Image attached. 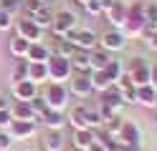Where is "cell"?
<instances>
[{
  "instance_id": "cell-1",
  "label": "cell",
  "mask_w": 157,
  "mask_h": 151,
  "mask_svg": "<svg viewBox=\"0 0 157 151\" xmlns=\"http://www.w3.org/2000/svg\"><path fill=\"white\" fill-rule=\"evenodd\" d=\"M43 98H46V103H48V108H51V111H63L66 103H68V91H66L63 83L53 81V83H48V86H46Z\"/></svg>"
},
{
  "instance_id": "cell-2",
  "label": "cell",
  "mask_w": 157,
  "mask_h": 151,
  "mask_svg": "<svg viewBox=\"0 0 157 151\" xmlns=\"http://www.w3.org/2000/svg\"><path fill=\"white\" fill-rule=\"evenodd\" d=\"M71 58H58V56H51L48 58V78L53 81H66L68 76H71Z\"/></svg>"
},
{
  "instance_id": "cell-3",
  "label": "cell",
  "mask_w": 157,
  "mask_h": 151,
  "mask_svg": "<svg viewBox=\"0 0 157 151\" xmlns=\"http://www.w3.org/2000/svg\"><path fill=\"white\" fill-rule=\"evenodd\" d=\"M127 30L129 33H142L144 28V3H134L129 10H127Z\"/></svg>"
},
{
  "instance_id": "cell-4",
  "label": "cell",
  "mask_w": 157,
  "mask_h": 151,
  "mask_svg": "<svg viewBox=\"0 0 157 151\" xmlns=\"http://www.w3.org/2000/svg\"><path fill=\"white\" fill-rule=\"evenodd\" d=\"M66 38L71 40V43L78 48V50H91L96 45V35L94 30H68Z\"/></svg>"
},
{
  "instance_id": "cell-5",
  "label": "cell",
  "mask_w": 157,
  "mask_h": 151,
  "mask_svg": "<svg viewBox=\"0 0 157 151\" xmlns=\"http://www.w3.org/2000/svg\"><path fill=\"white\" fill-rule=\"evenodd\" d=\"M74 25H76V15L71 13V10H61V13H56L53 15V23H51V28H53L56 35H66L68 30H74Z\"/></svg>"
},
{
  "instance_id": "cell-6",
  "label": "cell",
  "mask_w": 157,
  "mask_h": 151,
  "mask_svg": "<svg viewBox=\"0 0 157 151\" xmlns=\"http://www.w3.org/2000/svg\"><path fill=\"white\" fill-rule=\"evenodd\" d=\"M132 70H129V78H132V83L134 86H147L150 83V66L144 63L142 58H132V66H129Z\"/></svg>"
},
{
  "instance_id": "cell-7",
  "label": "cell",
  "mask_w": 157,
  "mask_h": 151,
  "mask_svg": "<svg viewBox=\"0 0 157 151\" xmlns=\"http://www.w3.org/2000/svg\"><path fill=\"white\" fill-rule=\"evenodd\" d=\"M18 35L25 38V40H31V43H41L43 28H38L31 18H25V20H18Z\"/></svg>"
},
{
  "instance_id": "cell-8",
  "label": "cell",
  "mask_w": 157,
  "mask_h": 151,
  "mask_svg": "<svg viewBox=\"0 0 157 151\" xmlns=\"http://www.w3.org/2000/svg\"><path fill=\"white\" fill-rule=\"evenodd\" d=\"M119 141L124 144V149H140V128L132 121H124L119 131Z\"/></svg>"
},
{
  "instance_id": "cell-9",
  "label": "cell",
  "mask_w": 157,
  "mask_h": 151,
  "mask_svg": "<svg viewBox=\"0 0 157 151\" xmlns=\"http://www.w3.org/2000/svg\"><path fill=\"white\" fill-rule=\"evenodd\" d=\"M124 103V96H122V88L119 86H109V88H104L101 91V103L99 106H106V108H119Z\"/></svg>"
},
{
  "instance_id": "cell-10",
  "label": "cell",
  "mask_w": 157,
  "mask_h": 151,
  "mask_svg": "<svg viewBox=\"0 0 157 151\" xmlns=\"http://www.w3.org/2000/svg\"><path fill=\"white\" fill-rule=\"evenodd\" d=\"M124 33H119V30H104L101 35V45L104 50H122L124 48Z\"/></svg>"
},
{
  "instance_id": "cell-11",
  "label": "cell",
  "mask_w": 157,
  "mask_h": 151,
  "mask_svg": "<svg viewBox=\"0 0 157 151\" xmlns=\"http://www.w3.org/2000/svg\"><path fill=\"white\" fill-rule=\"evenodd\" d=\"M10 113H13V121H36L38 118V113L33 111V106L28 101H15Z\"/></svg>"
},
{
  "instance_id": "cell-12",
  "label": "cell",
  "mask_w": 157,
  "mask_h": 151,
  "mask_svg": "<svg viewBox=\"0 0 157 151\" xmlns=\"http://www.w3.org/2000/svg\"><path fill=\"white\" fill-rule=\"evenodd\" d=\"M13 93H15L18 101H31L38 93V88H36V83H33L31 78H25V81H18V83L13 86Z\"/></svg>"
},
{
  "instance_id": "cell-13",
  "label": "cell",
  "mask_w": 157,
  "mask_h": 151,
  "mask_svg": "<svg viewBox=\"0 0 157 151\" xmlns=\"http://www.w3.org/2000/svg\"><path fill=\"white\" fill-rule=\"evenodd\" d=\"M36 134V121H13L10 124V136L13 138H28Z\"/></svg>"
},
{
  "instance_id": "cell-14",
  "label": "cell",
  "mask_w": 157,
  "mask_h": 151,
  "mask_svg": "<svg viewBox=\"0 0 157 151\" xmlns=\"http://www.w3.org/2000/svg\"><path fill=\"white\" fill-rule=\"evenodd\" d=\"M137 103H142V106H157V88L152 83L137 86Z\"/></svg>"
},
{
  "instance_id": "cell-15",
  "label": "cell",
  "mask_w": 157,
  "mask_h": 151,
  "mask_svg": "<svg viewBox=\"0 0 157 151\" xmlns=\"http://www.w3.org/2000/svg\"><path fill=\"white\" fill-rule=\"evenodd\" d=\"M71 91H74L76 96H89L91 91H94V86H91V73H78L76 81H74V86H71Z\"/></svg>"
},
{
  "instance_id": "cell-16",
  "label": "cell",
  "mask_w": 157,
  "mask_h": 151,
  "mask_svg": "<svg viewBox=\"0 0 157 151\" xmlns=\"http://www.w3.org/2000/svg\"><path fill=\"white\" fill-rule=\"evenodd\" d=\"M28 18H31L38 28H48V25L53 23V13H51L46 5H41L38 10H33V13H28Z\"/></svg>"
},
{
  "instance_id": "cell-17",
  "label": "cell",
  "mask_w": 157,
  "mask_h": 151,
  "mask_svg": "<svg viewBox=\"0 0 157 151\" xmlns=\"http://www.w3.org/2000/svg\"><path fill=\"white\" fill-rule=\"evenodd\" d=\"M48 58H51V50L43 43H31V48H28V60L31 63H46Z\"/></svg>"
},
{
  "instance_id": "cell-18",
  "label": "cell",
  "mask_w": 157,
  "mask_h": 151,
  "mask_svg": "<svg viewBox=\"0 0 157 151\" xmlns=\"http://www.w3.org/2000/svg\"><path fill=\"white\" fill-rule=\"evenodd\" d=\"M109 13V20H112V25H124L127 23V8L122 0H114V5L106 10Z\"/></svg>"
},
{
  "instance_id": "cell-19",
  "label": "cell",
  "mask_w": 157,
  "mask_h": 151,
  "mask_svg": "<svg viewBox=\"0 0 157 151\" xmlns=\"http://www.w3.org/2000/svg\"><path fill=\"white\" fill-rule=\"evenodd\" d=\"M109 60H112V56H109V50H94V53L89 56V63H91V70H104L106 66H109Z\"/></svg>"
},
{
  "instance_id": "cell-20",
  "label": "cell",
  "mask_w": 157,
  "mask_h": 151,
  "mask_svg": "<svg viewBox=\"0 0 157 151\" xmlns=\"http://www.w3.org/2000/svg\"><path fill=\"white\" fill-rule=\"evenodd\" d=\"M96 141V134L91 128H76V136H74V144L78 146V149H89L91 144Z\"/></svg>"
},
{
  "instance_id": "cell-21",
  "label": "cell",
  "mask_w": 157,
  "mask_h": 151,
  "mask_svg": "<svg viewBox=\"0 0 157 151\" xmlns=\"http://www.w3.org/2000/svg\"><path fill=\"white\" fill-rule=\"evenodd\" d=\"M46 151H63V134L61 128H51V134L46 136Z\"/></svg>"
},
{
  "instance_id": "cell-22",
  "label": "cell",
  "mask_w": 157,
  "mask_h": 151,
  "mask_svg": "<svg viewBox=\"0 0 157 151\" xmlns=\"http://www.w3.org/2000/svg\"><path fill=\"white\" fill-rule=\"evenodd\" d=\"M71 68H76L78 73H89L91 70V63H89V56L84 53V50H76L71 56Z\"/></svg>"
},
{
  "instance_id": "cell-23",
  "label": "cell",
  "mask_w": 157,
  "mask_h": 151,
  "mask_svg": "<svg viewBox=\"0 0 157 151\" xmlns=\"http://www.w3.org/2000/svg\"><path fill=\"white\" fill-rule=\"evenodd\" d=\"M28 78H31L33 83L48 78V60H46V63H31V68H28Z\"/></svg>"
},
{
  "instance_id": "cell-24",
  "label": "cell",
  "mask_w": 157,
  "mask_h": 151,
  "mask_svg": "<svg viewBox=\"0 0 157 151\" xmlns=\"http://www.w3.org/2000/svg\"><path fill=\"white\" fill-rule=\"evenodd\" d=\"M43 124L48 128H61L63 126V111H51V108H48L43 113Z\"/></svg>"
},
{
  "instance_id": "cell-25",
  "label": "cell",
  "mask_w": 157,
  "mask_h": 151,
  "mask_svg": "<svg viewBox=\"0 0 157 151\" xmlns=\"http://www.w3.org/2000/svg\"><path fill=\"white\" fill-rule=\"evenodd\" d=\"M28 48H31V40H25V38H21V35L10 40V50H13V56H18V58L28 56Z\"/></svg>"
},
{
  "instance_id": "cell-26",
  "label": "cell",
  "mask_w": 157,
  "mask_h": 151,
  "mask_svg": "<svg viewBox=\"0 0 157 151\" xmlns=\"http://www.w3.org/2000/svg\"><path fill=\"white\" fill-rule=\"evenodd\" d=\"M71 124L76 128H89V124H86V106H76L71 111Z\"/></svg>"
},
{
  "instance_id": "cell-27",
  "label": "cell",
  "mask_w": 157,
  "mask_h": 151,
  "mask_svg": "<svg viewBox=\"0 0 157 151\" xmlns=\"http://www.w3.org/2000/svg\"><path fill=\"white\" fill-rule=\"evenodd\" d=\"M28 68H31V60H18L15 68H13V83H18V81H25V78H28Z\"/></svg>"
},
{
  "instance_id": "cell-28",
  "label": "cell",
  "mask_w": 157,
  "mask_h": 151,
  "mask_svg": "<svg viewBox=\"0 0 157 151\" xmlns=\"http://www.w3.org/2000/svg\"><path fill=\"white\" fill-rule=\"evenodd\" d=\"M91 86H94L96 91H104V88H109V86H112V81L106 78L104 70H94V73H91Z\"/></svg>"
},
{
  "instance_id": "cell-29",
  "label": "cell",
  "mask_w": 157,
  "mask_h": 151,
  "mask_svg": "<svg viewBox=\"0 0 157 151\" xmlns=\"http://www.w3.org/2000/svg\"><path fill=\"white\" fill-rule=\"evenodd\" d=\"M76 50H78V48L71 43V40H63V43H58V45H56V53H53V56H58V58H71Z\"/></svg>"
},
{
  "instance_id": "cell-30",
  "label": "cell",
  "mask_w": 157,
  "mask_h": 151,
  "mask_svg": "<svg viewBox=\"0 0 157 151\" xmlns=\"http://www.w3.org/2000/svg\"><path fill=\"white\" fill-rule=\"evenodd\" d=\"M104 73H106V78L114 83V81H119V78H122V66L117 63V60H109V66L104 68Z\"/></svg>"
},
{
  "instance_id": "cell-31",
  "label": "cell",
  "mask_w": 157,
  "mask_h": 151,
  "mask_svg": "<svg viewBox=\"0 0 157 151\" xmlns=\"http://www.w3.org/2000/svg\"><path fill=\"white\" fill-rule=\"evenodd\" d=\"M28 103H31V106H33V111H36V113H38V116H43V113H46V111H48V103H46V98H38V96H33L31 101H28Z\"/></svg>"
},
{
  "instance_id": "cell-32",
  "label": "cell",
  "mask_w": 157,
  "mask_h": 151,
  "mask_svg": "<svg viewBox=\"0 0 157 151\" xmlns=\"http://www.w3.org/2000/svg\"><path fill=\"white\" fill-rule=\"evenodd\" d=\"M86 124H89V128H91V126H99V124H101V116H99V111H91V108H86Z\"/></svg>"
},
{
  "instance_id": "cell-33",
  "label": "cell",
  "mask_w": 157,
  "mask_h": 151,
  "mask_svg": "<svg viewBox=\"0 0 157 151\" xmlns=\"http://www.w3.org/2000/svg\"><path fill=\"white\" fill-rule=\"evenodd\" d=\"M10 146H13V136L8 131H0V151H8Z\"/></svg>"
},
{
  "instance_id": "cell-34",
  "label": "cell",
  "mask_w": 157,
  "mask_h": 151,
  "mask_svg": "<svg viewBox=\"0 0 157 151\" xmlns=\"http://www.w3.org/2000/svg\"><path fill=\"white\" fill-rule=\"evenodd\" d=\"M84 8H86V13L96 15V13H101V0H89V3H86Z\"/></svg>"
},
{
  "instance_id": "cell-35",
  "label": "cell",
  "mask_w": 157,
  "mask_h": 151,
  "mask_svg": "<svg viewBox=\"0 0 157 151\" xmlns=\"http://www.w3.org/2000/svg\"><path fill=\"white\" fill-rule=\"evenodd\" d=\"M10 124H13V113H10L8 108H3V111H0V128H3V126H10Z\"/></svg>"
},
{
  "instance_id": "cell-36",
  "label": "cell",
  "mask_w": 157,
  "mask_h": 151,
  "mask_svg": "<svg viewBox=\"0 0 157 151\" xmlns=\"http://www.w3.org/2000/svg\"><path fill=\"white\" fill-rule=\"evenodd\" d=\"M10 28V13L0 8V30H8Z\"/></svg>"
},
{
  "instance_id": "cell-37",
  "label": "cell",
  "mask_w": 157,
  "mask_h": 151,
  "mask_svg": "<svg viewBox=\"0 0 157 151\" xmlns=\"http://www.w3.org/2000/svg\"><path fill=\"white\" fill-rule=\"evenodd\" d=\"M150 83L157 88V63H155V66H152V70H150Z\"/></svg>"
},
{
  "instance_id": "cell-38",
  "label": "cell",
  "mask_w": 157,
  "mask_h": 151,
  "mask_svg": "<svg viewBox=\"0 0 157 151\" xmlns=\"http://www.w3.org/2000/svg\"><path fill=\"white\" fill-rule=\"evenodd\" d=\"M86 151H106V149H104V144H101V141H94V144L86 149Z\"/></svg>"
},
{
  "instance_id": "cell-39",
  "label": "cell",
  "mask_w": 157,
  "mask_h": 151,
  "mask_svg": "<svg viewBox=\"0 0 157 151\" xmlns=\"http://www.w3.org/2000/svg\"><path fill=\"white\" fill-rule=\"evenodd\" d=\"M114 5V0H101V10H109Z\"/></svg>"
},
{
  "instance_id": "cell-40",
  "label": "cell",
  "mask_w": 157,
  "mask_h": 151,
  "mask_svg": "<svg viewBox=\"0 0 157 151\" xmlns=\"http://www.w3.org/2000/svg\"><path fill=\"white\" fill-rule=\"evenodd\" d=\"M150 45L157 50V30H155V33H152V38H150Z\"/></svg>"
},
{
  "instance_id": "cell-41",
  "label": "cell",
  "mask_w": 157,
  "mask_h": 151,
  "mask_svg": "<svg viewBox=\"0 0 157 151\" xmlns=\"http://www.w3.org/2000/svg\"><path fill=\"white\" fill-rule=\"evenodd\" d=\"M76 3H78V5H86V3H89V0H76Z\"/></svg>"
},
{
  "instance_id": "cell-42",
  "label": "cell",
  "mask_w": 157,
  "mask_h": 151,
  "mask_svg": "<svg viewBox=\"0 0 157 151\" xmlns=\"http://www.w3.org/2000/svg\"><path fill=\"white\" fill-rule=\"evenodd\" d=\"M71 151H86V149H78V146H74V149H71Z\"/></svg>"
},
{
  "instance_id": "cell-43",
  "label": "cell",
  "mask_w": 157,
  "mask_h": 151,
  "mask_svg": "<svg viewBox=\"0 0 157 151\" xmlns=\"http://www.w3.org/2000/svg\"><path fill=\"white\" fill-rule=\"evenodd\" d=\"M129 151H142V149H129Z\"/></svg>"
},
{
  "instance_id": "cell-44",
  "label": "cell",
  "mask_w": 157,
  "mask_h": 151,
  "mask_svg": "<svg viewBox=\"0 0 157 151\" xmlns=\"http://www.w3.org/2000/svg\"><path fill=\"white\" fill-rule=\"evenodd\" d=\"M155 111H157V106H155Z\"/></svg>"
}]
</instances>
